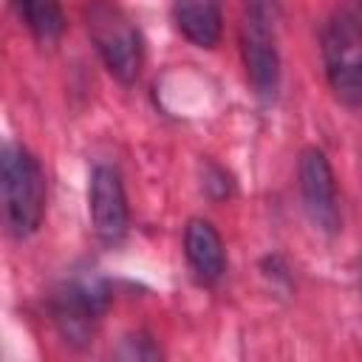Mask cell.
I'll return each mask as SVG.
<instances>
[{"label":"cell","instance_id":"6da1fadb","mask_svg":"<svg viewBox=\"0 0 362 362\" xmlns=\"http://www.w3.org/2000/svg\"><path fill=\"white\" fill-rule=\"evenodd\" d=\"M0 184H3V206H6V221L11 235L28 238L45 209V175L37 164V158L8 141L3 147V161H0Z\"/></svg>","mask_w":362,"mask_h":362},{"label":"cell","instance_id":"7a4b0ae2","mask_svg":"<svg viewBox=\"0 0 362 362\" xmlns=\"http://www.w3.org/2000/svg\"><path fill=\"white\" fill-rule=\"evenodd\" d=\"M322 59L334 96L348 107H362V20L339 11L322 31Z\"/></svg>","mask_w":362,"mask_h":362},{"label":"cell","instance_id":"3957f363","mask_svg":"<svg viewBox=\"0 0 362 362\" xmlns=\"http://www.w3.org/2000/svg\"><path fill=\"white\" fill-rule=\"evenodd\" d=\"M85 23L107 71L119 82H133L141 68V37L130 17L107 0H90L85 8Z\"/></svg>","mask_w":362,"mask_h":362},{"label":"cell","instance_id":"277c9868","mask_svg":"<svg viewBox=\"0 0 362 362\" xmlns=\"http://www.w3.org/2000/svg\"><path fill=\"white\" fill-rule=\"evenodd\" d=\"M297 178H300V195L303 206L311 218V223L328 235L339 229V204H337V184L331 164L322 150L305 147L300 153L297 164Z\"/></svg>","mask_w":362,"mask_h":362},{"label":"cell","instance_id":"5b68a950","mask_svg":"<svg viewBox=\"0 0 362 362\" xmlns=\"http://www.w3.org/2000/svg\"><path fill=\"white\" fill-rule=\"evenodd\" d=\"M107 305V288L102 280H71L54 300V320L62 328V334L74 342H82L99 314Z\"/></svg>","mask_w":362,"mask_h":362},{"label":"cell","instance_id":"8992f818","mask_svg":"<svg viewBox=\"0 0 362 362\" xmlns=\"http://www.w3.org/2000/svg\"><path fill=\"white\" fill-rule=\"evenodd\" d=\"M240 45H243V62H246V76L260 99H274L280 88V57L274 45V28L246 20L243 17V31H240Z\"/></svg>","mask_w":362,"mask_h":362},{"label":"cell","instance_id":"52a82bcc","mask_svg":"<svg viewBox=\"0 0 362 362\" xmlns=\"http://www.w3.org/2000/svg\"><path fill=\"white\" fill-rule=\"evenodd\" d=\"M90 221L105 243H119L127 232V198L113 167L99 164L90 175Z\"/></svg>","mask_w":362,"mask_h":362},{"label":"cell","instance_id":"ba28073f","mask_svg":"<svg viewBox=\"0 0 362 362\" xmlns=\"http://www.w3.org/2000/svg\"><path fill=\"white\" fill-rule=\"evenodd\" d=\"M184 252H187V260L195 272L198 280L204 283H215L221 274H223V243H221V235L218 229L209 223V221H201V218H192L184 229Z\"/></svg>","mask_w":362,"mask_h":362},{"label":"cell","instance_id":"9c48e42d","mask_svg":"<svg viewBox=\"0 0 362 362\" xmlns=\"http://www.w3.org/2000/svg\"><path fill=\"white\" fill-rule=\"evenodd\" d=\"M173 17H175L178 31L198 48H212L221 40L218 0H175Z\"/></svg>","mask_w":362,"mask_h":362},{"label":"cell","instance_id":"30bf717a","mask_svg":"<svg viewBox=\"0 0 362 362\" xmlns=\"http://www.w3.org/2000/svg\"><path fill=\"white\" fill-rule=\"evenodd\" d=\"M25 25L40 42H54L65 31V14L57 0H14Z\"/></svg>","mask_w":362,"mask_h":362},{"label":"cell","instance_id":"8fae6325","mask_svg":"<svg viewBox=\"0 0 362 362\" xmlns=\"http://www.w3.org/2000/svg\"><path fill=\"white\" fill-rule=\"evenodd\" d=\"M246 20L274 28L280 20V0H246Z\"/></svg>","mask_w":362,"mask_h":362}]
</instances>
